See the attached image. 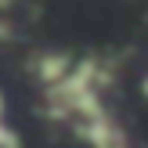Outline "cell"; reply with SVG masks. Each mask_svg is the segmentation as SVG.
I'll return each mask as SVG.
<instances>
[{
    "mask_svg": "<svg viewBox=\"0 0 148 148\" xmlns=\"http://www.w3.org/2000/svg\"><path fill=\"white\" fill-rule=\"evenodd\" d=\"M0 148H18V137L7 130V123H4V98H0Z\"/></svg>",
    "mask_w": 148,
    "mask_h": 148,
    "instance_id": "6da1fadb",
    "label": "cell"
},
{
    "mask_svg": "<svg viewBox=\"0 0 148 148\" xmlns=\"http://www.w3.org/2000/svg\"><path fill=\"white\" fill-rule=\"evenodd\" d=\"M14 4V0H0V11H7V7H11Z\"/></svg>",
    "mask_w": 148,
    "mask_h": 148,
    "instance_id": "7a4b0ae2",
    "label": "cell"
},
{
    "mask_svg": "<svg viewBox=\"0 0 148 148\" xmlns=\"http://www.w3.org/2000/svg\"><path fill=\"white\" fill-rule=\"evenodd\" d=\"M141 87H145V98H148V76H145V79H141Z\"/></svg>",
    "mask_w": 148,
    "mask_h": 148,
    "instance_id": "3957f363",
    "label": "cell"
}]
</instances>
